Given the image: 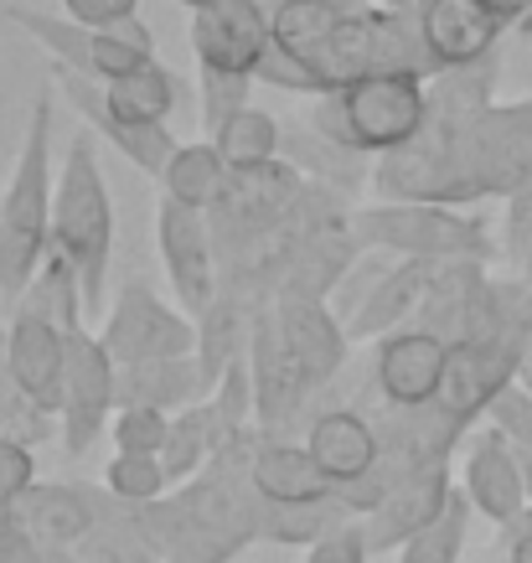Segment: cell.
Here are the masks:
<instances>
[{"mask_svg": "<svg viewBox=\"0 0 532 563\" xmlns=\"http://www.w3.org/2000/svg\"><path fill=\"white\" fill-rule=\"evenodd\" d=\"M52 207H57V166H52V84L36 88L21 155L0 191V306H21L26 285L52 254Z\"/></svg>", "mask_w": 532, "mask_h": 563, "instance_id": "obj_1", "label": "cell"}, {"mask_svg": "<svg viewBox=\"0 0 532 563\" xmlns=\"http://www.w3.org/2000/svg\"><path fill=\"white\" fill-rule=\"evenodd\" d=\"M52 249L68 258L88 295V316L103 310L109 258H114V197L99 166V135L78 130L57 166V207H52Z\"/></svg>", "mask_w": 532, "mask_h": 563, "instance_id": "obj_2", "label": "cell"}, {"mask_svg": "<svg viewBox=\"0 0 532 563\" xmlns=\"http://www.w3.org/2000/svg\"><path fill=\"white\" fill-rule=\"evenodd\" d=\"M352 239L362 254H394V258H430L455 264L501 258V239H491V222L476 218L470 207H434V202H367L352 207Z\"/></svg>", "mask_w": 532, "mask_h": 563, "instance_id": "obj_3", "label": "cell"}, {"mask_svg": "<svg viewBox=\"0 0 532 563\" xmlns=\"http://www.w3.org/2000/svg\"><path fill=\"white\" fill-rule=\"evenodd\" d=\"M306 120L346 151L383 161L419 140L430 120V84L424 78H367V84L326 93L306 109Z\"/></svg>", "mask_w": 532, "mask_h": 563, "instance_id": "obj_4", "label": "cell"}, {"mask_svg": "<svg viewBox=\"0 0 532 563\" xmlns=\"http://www.w3.org/2000/svg\"><path fill=\"white\" fill-rule=\"evenodd\" d=\"M5 16L47 52L52 68L78 73L88 84H120L145 63H155V32L145 21H130L120 32H93V26H78L68 16H52V11H5Z\"/></svg>", "mask_w": 532, "mask_h": 563, "instance_id": "obj_5", "label": "cell"}, {"mask_svg": "<svg viewBox=\"0 0 532 563\" xmlns=\"http://www.w3.org/2000/svg\"><path fill=\"white\" fill-rule=\"evenodd\" d=\"M99 342L109 346V357L120 367L135 362H166V357H191L197 352V321L181 306L160 300L145 279H130L109 310H103Z\"/></svg>", "mask_w": 532, "mask_h": 563, "instance_id": "obj_6", "label": "cell"}, {"mask_svg": "<svg viewBox=\"0 0 532 563\" xmlns=\"http://www.w3.org/2000/svg\"><path fill=\"white\" fill-rule=\"evenodd\" d=\"M155 243H160V264H166L176 306L187 310L191 321H202L207 310L218 306V290H223L212 218L160 197V207H155Z\"/></svg>", "mask_w": 532, "mask_h": 563, "instance_id": "obj_7", "label": "cell"}, {"mask_svg": "<svg viewBox=\"0 0 532 563\" xmlns=\"http://www.w3.org/2000/svg\"><path fill=\"white\" fill-rule=\"evenodd\" d=\"M114 413H120V362L109 357V346L93 331H78L68 342V377H63V409H57L68 455L93 450V440L109 434Z\"/></svg>", "mask_w": 532, "mask_h": 563, "instance_id": "obj_8", "label": "cell"}, {"mask_svg": "<svg viewBox=\"0 0 532 563\" xmlns=\"http://www.w3.org/2000/svg\"><path fill=\"white\" fill-rule=\"evenodd\" d=\"M191 52H197V73L258 78L264 57L275 52V21L258 0H223L191 16Z\"/></svg>", "mask_w": 532, "mask_h": 563, "instance_id": "obj_9", "label": "cell"}, {"mask_svg": "<svg viewBox=\"0 0 532 563\" xmlns=\"http://www.w3.org/2000/svg\"><path fill=\"white\" fill-rule=\"evenodd\" d=\"M470 176L481 202H507L532 181V93L512 103H491L470 130Z\"/></svg>", "mask_w": 532, "mask_h": 563, "instance_id": "obj_10", "label": "cell"}, {"mask_svg": "<svg viewBox=\"0 0 532 563\" xmlns=\"http://www.w3.org/2000/svg\"><path fill=\"white\" fill-rule=\"evenodd\" d=\"M522 342H461L450 346V373L440 388V409L461 429H470L481 413H491L507 393L522 383Z\"/></svg>", "mask_w": 532, "mask_h": 563, "instance_id": "obj_11", "label": "cell"}, {"mask_svg": "<svg viewBox=\"0 0 532 563\" xmlns=\"http://www.w3.org/2000/svg\"><path fill=\"white\" fill-rule=\"evenodd\" d=\"M450 373V342L424 325H403L373 352V388L388 409H430Z\"/></svg>", "mask_w": 532, "mask_h": 563, "instance_id": "obj_12", "label": "cell"}, {"mask_svg": "<svg viewBox=\"0 0 532 563\" xmlns=\"http://www.w3.org/2000/svg\"><path fill=\"white\" fill-rule=\"evenodd\" d=\"M461 492L470 496V507L497 522V528H512L532 512L528 501V471H522V455L517 444L501 434L497 424L476 429L465 440V465H461Z\"/></svg>", "mask_w": 532, "mask_h": 563, "instance_id": "obj_13", "label": "cell"}, {"mask_svg": "<svg viewBox=\"0 0 532 563\" xmlns=\"http://www.w3.org/2000/svg\"><path fill=\"white\" fill-rule=\"evenodd\" d=\"M248 373H254V404H258V429H285L295 413L310 404L315 383L306 377L300 357L290 352L285 331H279L275 310L264 306L254 316V336H248Z\"/></svg>", "mask_w": 532, "mask_h": 563, "instance_id": "obj_14", "label": "cell"}, {"mask_svg": "<svg viewBox=\"0 0 532 563\" xmlns=\"http://www.w3.org/2000/svg\"><path fill=\"white\" fill-rule=\"evenodd\" d=\"M47 84L57 88L73 109H78L84 130H93L99 140H109V145H114V151H120L135 172H145V176H155V181H160V172L171 166V155L181 151V145H176V135H171V124H166V130H145V124L120 120V114L109 109V99H103V84H88V78L63 73V68H52Z\"/></svg>", "mask_w": 532, "mask_h": 563, "instance_id": "obj_15", "label": "cell"}, {"mask_svg": "<svg viewBox=\"0 0 532 563\" xmlns=\"http://www.w3.org/2000/svg\"><path fill=\"white\" fill-rule=\"evenodd\" d=\"M450 496H455V476H450V465L413 471L403 486H394L373 512L362 517L367 548H373V553H403V548L430 528V522H440V512L450 507Z\"/></svg>", "mask_w": 532, "mask_h": 563, "instance_id": "obj_16", "label": "cell"}, {"mask_svg": "<svg viewBox=\"0 0 532 563\" xmlns=\"http://www.w3.org/2000/svg\"><path fill=\"white\" fill-rule=\"evenodd\" d=\"M306 450L310 461L326 471L336 496H342L346 486H357V481H367L378 471L383 461L378 419H367L362 409H321L306 429Z\"/></svg>", "mask_w": 532, "mask_h": 563, "instance_id": "obj_17", "label": "cell"}, {"mask_svg": "<svg viewBox=\"0 0 532 563\" xmlns=\"http://www.w3.org/2000/svg\"><path fill=\"white\" fill-rule=\"evenodd\" d=\"M5 336H11V377H16V388L32 398L36 409H47L52 419H57L73 336L47 321H36V316H11Z\"/></svg>", "mask_w": 532, "mask_h": 563, "instance_id": "obj_18", "label": "cell"}, {"mask_svg": "<svg viewBox=\"0 0 532 563\" xmlns=\"http://www.w3.org/2000/svg\"><path fill=\"white\" fill-rule=\"evenodd\" d=\"M103 512V492L93 486H32L16 501L21 538L32 548H78Z\"/></svg>", "mask_w": 532, "mask_h": 563, "instance_id": "obj_19", "label": "cell"}, {"mask_svg": "<svg viewBox=\"0 0 532 563\" xmlns=\"http://www.w3.org/2000/svg\"><path fill=\"white\" fill-rule=\"evenodd\" d=\"M419 26H424V42H430V57L440 63V73L476 68L486 57H497L501 32H507L476 0H434Z\"/></svg>", "mask_w": 532, "mask_h": 563, "instance_id": "obj_20", "label": "cell"}, {"mask_svg": "<svg viewBox=\"0 0 532 563\" xmlns=\"http://www.w3.org/2000/svg\"><path fill=\"white\" fill-rule=\"evenodd\" d=\"M434 274H440V264H430V258H394V269L378 279V290L367 295V306L346 321V336L352 342H383V336L413 325L419 310H424Z\"/></svg>", "mask_w": 532, "mask_h": 563, "instance_id": "obj_21", "label": "cell"}, {"mask_svg": "<svg viewBox=\"0 0 532 563\" xmlns=\"http://www.w3.org/2000/svg\"><path fill=\"white\" fill-rule=\"evenodd\" d=\"M269 310H275L279 331H285L290 352L300 357L306 377L315 383V393H321L331 377L346 367V352H352V336H346V325L331 316L326 300H275Z\"/></svg>", "mask_w": 532, "mask_h": 563, "instance_id": "obj_22", "label": "cell"}, {"mask_svg": "<svg viewBox=\"0 0 532 563\" xmlns=\"http://www.w3.org/2000/svg\"><path fill=\"white\" fill-rule=\"evenodd\" d=\"M285 166H290L295 176H306L310 187L331 191V197H342V202H352L362 187H373V161L357 151H346V145H336L331 135H321L315 124H285V155H279Z\"/></svg>", "mask_w": 532, "mask_h": 563, "instance_id": "obj_23", "label": "cell"}, {"mask_svg": "<svg viewBox=\"0 0 532 563\" xmlns=\"http://www.w3.org/2000/svg\"><path fill=\"white\" fill-rule=\"evenodd\" d=\"M248 481H254L258 501L269 507H315V501H342L326 471L310 461L306 444L285 440H258L254 461H248Z\"/></svg>", "mask_w": 532, "mask_h": 563, "instance_id": "obj_24", "label": "cell"}, {"mask_svg": "<svg viewBox=\"0 0 532 563\" xmlns=\"http://www.w3.org/2000/svg\"><path fill=\"white\" fill-rule=\"evenodd\" d=\"M212 398L197 352L191 357H166V362H135L120 367V409H160V413H187Z\"/></svg>", "mask_w": 532, "mask_h": 563, "instance_id": "obj_25", "label": "cell"}, {"mask_svg": "<svg viewBox=\"0 0 532 563\" xmlns=\"http://www.w3.org/2000/svg\"><path fill=\"white\" fill-rule=\"evenodd\" d=\"M228 187H233V172L223 166V155H218L212 140H191V145H181V151L171 155V166L160 172V197L191 207V212H207V218L218 212V202L228 197Z\"/></svg>", "mask_w": 532, "mask_h": 563, "instance_id": "obj_26", "label": "cell"}, {"mask_svg": "<svg viewBox=\"0 0 532 563\" xmlns=\"http://www.w3.org/2000/svg\"><path fill=\"white\" fill-rule=\"evenodd\" d=\"M11 316H36V321L57 325V331H68V336L88 331V295H84L78 269L52 249L47 264L36 269V279L26 285V295H21V306L11 310Z\"/></svg>", "mask_w": 532, "mask_h": 563, "instance_id": "obj_27", "label": "cell"}, {"mask_svg": "<svg viewBox=\"0 0 532 563\" xmlns=\"http://www.w3.org/2000/svg\"><path fill=\"white\" fill-rule=\"evenodd\" d=\"M103 99H109V109L120 120L145 124V130H166L176 99H181V78L155 57V63H145V68L120 78V84H103Z\"/></svg>", "mask_w": 532, "mask_h": 563, "instance_id": "obj_28", "label": "cell"}, {"mask_svg": "<svg viewBox=\"0 0 532 563\" xmlns=\"http://www.w3.org/2000/svg\"><path fill=\"white\" fill-rule=\"evenodd\" d=\"M346 11H352V5H342V0H285V5L269 11V21H275V47L290 52V57H300V63L310 68V63L326 52L331 36H336V26L346 21Z\"/></svg>", "mask_w": 532, "mask_h": 563, "instance_id": "obj_29", "label": "cell"}, {"mask_svg": "<svg viewBox=\"0 0 532 563\" xmlns=\"http://www.w3.org/2000/svg\"><path fill=\"white\" fill-rule=\"evenodd\" d=\"M212 145H218V155H223V166L233 176L269 172V166H279V155H285V124H279L269 109L248 103Z\"/></svg>", "mask_w": 532, "mask_h": 563, "instance_id": "obj_30", "label": "cell"}, {"mask_svg": "<svg viewBox=\"0 0 532 563\" xmlns=\"http://www.w3.org/2000/svg\"><path fill=\"white\" fill-rule=\"evenodd\" d=\"M218 455H223V429H218L212 404H197V409L176 413V419H171V440H166V455H160V465H166L171 486H191V481L202 476Z\"/></svg>", "mask_w": 532, "mask_h": 563, "instance_id": "obj_31", "label": "cell"}, {"mask_svg": "<svg viewBox=\"0 0 532 563\" xmlns=\"http://www.w3.org/2000/svg\"><path fill=\"white\" fill-rule=\"evenodd\" d=\"M352 512L342 501H315V507H258V538L279 548H315L321 538H331L336 528H346Z\"/></svg>", "mask_w": 532, "mask_h": 563, "instance_id": "obj_32", "label": "cell"}, {"mask_svg": "<svg viewBox=\"0 0 532 563\" xmlns=\"http://www.w3.org/2000/svg\"><path fill=\"white\" fill-rule=\"evenodd\" d=\"M52 429H57V419L47 409H36L32 398L16 388V377H11V336L0 331V440H16L32 450V444L52 440Z\"/></svg>", "mask_w": 532, "mask_h": 563, "instance_id": "obj_33", "label": "cell"}, {"mask_svg": "<svg viewBox=\"0 0 532 563\" xmlns=\"http://www.w3.org/2000/svg\"><path fill=\"white\" fill-rule=\"evenodd\" d=\"M103 492L114 496L120 507L145 512V507H155V501H166L171 476H166L160 455H114V461H109V471H103Z\"/></svg>", "mask_w": 532, "mask_h": 563, "instance_id": "obj_34", "label": "cell"}, {"mask_svg": "<svg viewBox=\"0 0 532 563\" xmlns=\"http://www.w3.org/2000/svg\"><path fill=\"white\" fill-rule=\"evenodd\" d=\"M470 496L455 486V496H450V507L440 512V522H430V528L419 532L403 553H398V563H461L465 553V532H470Z\"/></svg>", "mask_w": 532, "mask_h": 563, "instance_id": "obj_35", "label": "cell"}, {"mask_svg": "<svg viewBox=\"0 0 532 563\" xmlns=\"http://www.w3.org/2000/svg\"><path fill=\"white\" fill-rule=\"evenodd\" d=\"M197 88H202V135L218 140L228 124L248 109V93H254V78H228V73H197Z\"/></svg>", "mask_w": 532, "mask_h": 563, "instance_id": "obj_36", "label": "cell"}, {"mask_svg": "<svg viewBox=\"0 0 532 563\" xmlns=\"http://www.w3.org/2000/svg\"><path fill=\"white\" fill-rule=\"evenodd\" d=\"M109 440H114V455H166V440H171V413L160 409H120L114 424H109Z\"/></svg>", "mask_w": 532, "mask_h": 563, "instance_id": "obj_37", "label": "cell"}, {"mask_svg": "<svg viewBox=\"0 0 532 563\" xmlns=\"http://www.w3.org/2000/svg\"><path fill=\"white\" fill-rule=\"evenodd\" d=\"M501 258L512 264L517 279L532 285V181L507 197V212H501Z\"/></svg>", "mask_w": 532, "mask_h": 563, "instance_id": "obj_38", "label": "cell"}, {"mask_svg": "<svg viewBox=\"0 0 532 563\" xmlns=\"http://www.w3.org/2000/svg\"><path fill=\"white\" fill-rule=\"evenodd\" d=\"M254 84H269V88H279V93H295V99H326V88H321V78L300 63V57H290V52H269L264 57V68H258V78Z\"/></svg>", "mask_w": 532, "mask_h": 563, "instance_id": "obj_39", "label": "cell"}, {"mask_svg": "<svg viewBox=\"0 0 532 563\" xmlns=\"http://www.w3.org/2000/svg\"><path fill=\"white\" fill-rule=\"evenodd\" d=\"M36 486V461L32 450L16 440H0V517L16 512V501Z\"/></svg>", "mask_w": 532, "mask_h": 563, "instance_id": "obj_40", "label": "cell"}, {"mask_svg": "<svg viewBox=\"0 0 532 563\" xmlns=\"http://www.w3.org/2000/svg\"><path fill=\"white\" fill-rule=\"evenodd\" d=\"M63 16L93 32H120L130 21H140V0H63Z\"/></svg>", "mask_w": 532, "mask_h": 563, "instance_id": "obj_41", "label": "cell"}, {"mask_svg": "<svg viewBox=\"0 0 532 563\" xmlns=\"http://www.w3.org/2000/svg\"><path fill=\"white\" fill-rule=\"evenodd\" d=\"M373 559V548H367V532H362V517H352L346 528H336L331 538L306 553V563H367Z\"/></svg>", "mask_w": 532, "mask_h": 563, "instance_id": "obj_42", "label": "cell"}, {"mask_svg": "<svg viewBox=\"0 0 532 563\" xmlns=\"http://www.w3.org/2000/svg\"><path fill=\"white\" fill-rule=\"evenodd\" d=\"M501 538H507V563H532V512L512 528H501Z\"/></svg>", "mask_w": 532, "mask_h": 563, "instance_id": "obj_43", "label": "cell"}, {"mask_svg": "<svg viewBox=\"0 0 532 563\" xmlns=\"http://www.w3.org/2000/svg\"><path fill=\"white\" fill-rule=\"evenodd\" d=\"M476 5H486V11L507 26V32H512V26H522V11H528V0H476Z\"/></svg>", "mask_w": 532, "mask_h": 563, "instance_id": "obj_44", "label": "cell"}, {"mask_svg": "<svg viewBox=\"0 0 532 563\" xmlns=\"http://www.w3.org/2000/svg\"><path fill=\"white\" fill-rule=\"evenodd\" d=\"M522 388H532V336H528V352H522Z\"/></svg>", "mask_w": 532, "mask_h": 563, "instance_id": "obj_45", "label": "cell"}, {"mask_svg": "<svg viewBox=\"0 0 532 563\" xmlns=\"http://www.w3.org/2000/svg\"><path fill=\"white\" fill-rule=\"evenodd\" d=\"M181 5H187L191 16H197V11H212V5H223V0H181Z\"/></svg>", "mask_w": 532, "mask_h": 563, "instance_id": "obj_46", "label": "cell"}, {"mask_svg": "<svg viewBox=\"0 0 532 563\" xmlns=\"http://www.w3.org/2000/svg\"><path fill=\"white\" fill-rule=\"evenodd\" d=\"M522 36H532V0H528V11H522V26H517Z\"/></svg>", "mask_w": 532, "mask_h": 563, "instance_id": "obj_47", "label": "cell"}, {"mask_svg": "<svg viewBox=\"0 0 532 563\" xmlns=\"http://www.w3.org/2000/svg\"><path fill=\"white\" fill-rule=\"evenodd\" d=\"M491 563H507V559H491Z\"/></svg>", "mask_w": 532, "mask_h": 563, "instance_id": "obj_48", "label": "cell"}]
</instances>
